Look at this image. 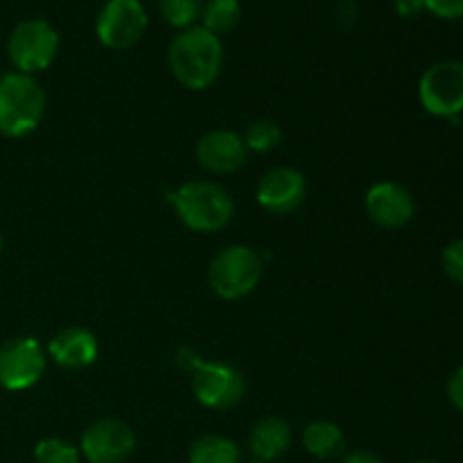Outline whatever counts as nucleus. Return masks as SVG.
Returning a JSON list of instances; mask_svg holds the SVG:
<instances>
[{
  "instance_id": "obj_28",
  "label": "nucleus",
  "mask_w": 463,
  "mask_h": 463,
  "mask_svg": "<svg viewBox=\"0 0 463 463\" xmlns=\"http://www.w3.org/2000/svg\"><path fill=\"white\" fill-rule=\"evenodd\" d=\"M416 463H439V461H430V459H423V461H416Z\"/></svg>"
},
{
  "instance_id": "obj_19",
  "label": "nucleus",
  "mask_w": 463,
  "mask_h": 463,
  "mask_svg": "<svg viewBox=\"0 0 463 463\" xmlns=\"http://www.w3.org/2000/svg\"><path fill=\"white\" fill-rule=\"evenodd\" d=\"M158 9L167 25L176 30H188L197 23V18H202L203 3L202 0H158Z\"/></svg>"
},
{
  "instance_id": "obj_30",
  "label": "nucleus",
  "mask_w": 463,
  "mask_h": 463,
  "mask_svg": "<svg viewBox=\"0 0 463 463\" xmlns=\"http://www.w3.org/2000/svg\"><path fill=\"white\" fill-rule=\"evenodd\" d=\"M256 463H265V461H256Z\"/></svg>"
},
{
  "instance_id": "obj_20",
  "label": "nucleus",
  "mask_w": 463,
  "mask_h": 463,
  "mask_svg": "<svg viewBox=\"0 0 463 463\" xmlns=\"http://www.w3.org/2000/svg\"><path fill=\"white\" fill-rule=\"evenodd\" d=\"M280 140H283V131H280V127L276 125L274 120L253 122L247 129V134H244V145H247V149L258 154L271 152V149L279 147Z\"/></svg>"
},
{
  "instance_id": "obj_14",
  "label": "nucleus",
  "mask_w": 463,
  "mask_h": 463,
  "mask_svg": "<svg viewBox=\"0 0 463 463\" xmlns=\"http://www.w3.org/2000/svg\"><path fill=\"white\" fill-rule=\"evenodd\" d=\"M98 339L90 330L71 326L59 330L48 346V355L63 369H86L98 360Z\"/></svg>"
},
{
  "instance_id": "obj_8",
  "label": "nucleus",
  "mask_w": 463,
  "mask_h": 463,
  "mask_svg": "<svg viewBox=\"0 0 463 463\" xmlns=\"http://www.w3.org/2000/svg\"><path fill=\"white\" fill-rule=\"evenodd\" d=\"M45 351L34 337L9 339L0 346V387L25 392L45 373Z\"/></svg>"
},
{
  "instance_id": "obj_27",
  "label": "nucleus",
  "mask_w": 463,
  "mask_h": 463,
  "mask_svg": "<svg viewBox=\"0 0 463 463\" xmlns=\"http://www.w3.org/2000/svg\"><path fill=\"white\" fill-rule=\"evenodd\" d=\"M342 463H383V461H380L373 452L355 450V452H351V455L344 457Z\"/></svg>"
},
{
  "instance_id": "obj_4",
  "label": "nucleus",
  "mask_w": 463,
  "mask_h": 463,
  "mask_svg": "<svg viewBox=\"0 0 463 463\" xmlns=\"http://www.w3.org/2000/svg\"><path fill=\"white\" fill-rule=\"evenodd\" d=\"M262 279V258L244 244H233L217 253L208 267L211 289L224 301L249 297Z\"/></svg>"
},
{
  "instance_id": "obj_1",
  "label": "nucleus",
  "mask_w": 463,
  "mask_h": 463,
  "mask_svg": "<svg viewBox=\"0 0 463 463\" xmlns=\"http://www.w3.org/2000/svg\"><path fill=\"white\" fill-rule=\"evenodd\" d=\"M167 63H170L172 75L185 89H208L215 84L224 66V48H222L220 36L202 25L181 30L167 50Z\"/></svg>"
},
{
  "instance_id": "obj_22",
  "label": "nucleus",
  "mask_w": 463,
  "mask_h": 463,
  "mask_svg": "<svg viewBox=\"0 0 463 463\" xmlns=\"http://www.w3.org/2000/svg\"><path fill=\"white\" fill-rule=\"evenodd\" d=\"M441 265L452 280L463 285V238L448 244L441 253Z\"/></svg>"
},
{
  "instance_id": "obj_17",
  "label": "nucleus",
  "mask_w": 463,
  "mask_h": 463,
  "mask_svg": "<svg viewBox=\"0 0 463 463\" xmlns=\"http://www.w3.org/2000/svg\"><path fill=\"white\" fill-rule=\"evenodd\" d=\"M188 463H240V450L222 434H206L190 446Z\"/></svg>"
},
{
  "instance_id": "obj_15",
  "label": "nucleus",
  "mask_w": 463,
  "mask_h": 463,
  "mask_svg": "<svg viewBox=\"0 0 463 463\" xmlns=\"http://www.w3.org/2000/svg\"><path fill=\"white\" fill-rule=\"evenodd\" d=\"M289 446H292V428L288 420L279 416H267L258 420L256 428L249 434V450L258 461H276L289 450Z\"/></svg>"
},
{
  "instance_id": "obj_16",
  "label": "nucleus",
  "mask_w": 463,
  "mask_h": 463,
  "mask_svg": "<svg viewBox=\"0 0 463 463\" xmlns=\"http://www.w3.org/2000/svg\"><path fill=\"white\" fill-rule=\"evenodd\" d=\"M303 446L317 459H335L346 448L344 432L328 420H315L303 432Z\"/></svg>"
},
{
  "instance_id": "obj_10",
  "label": "nucleus",
  "mask_w": 463,
  "mask_h": 463,
  "mask_svg": "<svg viewBox=\"0 0 463 463\" xmlns=\"http://www.w3.org/2000/svg\"><path fill=\"white\" fill-rule=\"evenodd\" d=\"M136 450V432L120 419L95 420L81 437L80 452L89 463H125Z\"/></svg>"
},
{
  "instance_id": "obj_11",
  "label": "nucleus",
  "mask_w": 463,
  "mask_h": 463,
  "mask_svg": "<svg viewBox=\"0 0 463 463\" xmlns=\"http://www.w3.org/2000/svg\"><path fill=\"white\" fill-rule=\"evenodd\" d=\"M306 176L294 167H276L260 179L256 190L258 203L271 215H289L306 202Z\"/></svg>"
},
{
  "instance_id": "obj_21",
  "label": "nucleus",
  "mask_w": 463,
  "mask_h": 463,
  "mask_svg": "<svg viewBox=\"0 0 463 463\" xmlns=\"http://www.w3.org/2000/svg\"><path fill=\"white\" fill-rule=\"evenodd\" d=\"M80 448L63 439H43L34 448L36 463H80Z\"/></svg>"
},
{
  "instance_id": "obj_18",
  "label": "nucleus",
  "mask_w": 463,
  "mask_h": 463,
  "mask_svg": "<svg viewBox=\"0 0 463 463\" xmlns=\"http://www.w3.org/2000/svg\"><path fill=\"white\" fill-rule=\"evenodd\" d=\"M240 16H242L240 0H208L202 9V27L220 36L233 30L240 23Z\"/></svg>"
},
{
  "instance_id": "obj_3",
  "label": "nucleus",
  "mask_w": 463,
  "mask_h": 463,
  "mask_svg": "<svg viewBox=\"0 0 463 463\" xmlns=\"http://www.w3.org/2000/svg\"><path fill=\"white\" fill-rule=\"evenodd\" d=\"M179 220L197 233H215L233 220V199L213 181H188L172 194Z\"/></svg>"
},
{
  "instance_id": "obj_31",
  "label": "nucleus",
  "mask_w": 463,
  "mask_h": 463,
  "mask_svg": "<svg viewBox=\"0 0 463 463\" xmlns=\"http://www.w3.org/2000/svg\"><path fill=\"white\" fill-rule=\"evenodd\" d=\"M0 77H3V75H0Z\"/></svg>"
},
{
  "instance_id": "obj_7",
  "label": "nucleus",
  "mask_w": 463,
  "mask_h": 463,
  "mask_svg": "<svg viewBox=\"0 0 463 463\" xmlns=\"http://www.w3.org/2000/svg\"><path fill=\"white\" fill-rule=\"evenodd\" d=\"M419 98L425 111L455 120L463 111V63L439 61L423 72Z\"/></svg>"
},
{
  "instance_id": "obj_6",
  "label": "nucleus",
  "mask_w": 463,
  "mask_h": 463,
  "mask_svg": "<svg viewBox=\"0 0 463 463\" xmlns=\"http://www.w3.org/2000/svg\"><path fill=\"white\" fill-rule=\"evenodd\" d=\"M147 12L140 0H107L95 21V34L109 50H127L143 39Z\"/></svg>"
},
{
  "instance_id": "obj_2",
  "label": "nucleus",
  "mask_w": 463,
  "mask_h": 463,
  "mask_svg": "<svg viewBox=\"0 0 463 463\" xmlns=\"http://www.w3.org/2000/svg\"><path fill=\"white\" fill-rule=\"evenodd\" d=\"M45 116V93L39 81L23 72L0 77V134L23 138L41 125Z\"/></svg>"
},
{
  "instance_id": "obj_5",
  "label": "nucleus",
  "mask_w": 463,
  "mask_h": 463,
  "mask_svg": "<svg viewBox=\"0 0 463 463\" xmlns=\"http://www.w3.org/2000/svg\"><path fill=\"white\" fill-rule=\"evenodd\" d=\"M59 52V34L43 18H27L18 23L7 41V54L16 72L34 75L52 66Z\"/></svg>"
},
{
  "instance_id": "obj_23",
  "label": "nucleus",
  "mask_w": 463,
  "mask_h": 463,
  "mask_svg": "<svg viewBox=\"0 0 463 463\" xmlns=\"http://www.w3.org/2000/svg\"><path fill=\"white\" fill-rule=\"evenodd\" d=\"M423 5L430 14L446 21L463 18V0H423Z\"/></svg>"
},
{
  "instance_id": "obj_29",
  "label": "nucleus",
  "mask_w": 463,
  "mask_h": 463,
  "mask_svg": "<svg viewBox=\"0 0 463 463\" xmlns=\"http://www.w3.org/2000/svg\"><path fill=\"white\" fill-rule=\"evenodd\" d=\"M0 251H3V238H0Z\"/></svg>"
},
{
  "instance_id": "obj_13",
  "label": "nucleus",
  "mask_w": 463,
  "mask_h": 463,
  "mask_svg": "<svg viewBox=\"0 0 463 463\" xmlns=\"http://www.w3.org/2000/svg\"><path fill=\"white\" fill-rule=\"evenodd\" d=\"M247 152L249 149L242 136L229 129L206 131L194 149L197 161L215 175H231V172L240 170L247 161Z\"/></svg>"
},
{
  "instance_id": "obj_9",
  "label": "nucleus",
  "mask_w": 463,
  "mask_h": 463,
  "mask_svg": "<svg viewBox=\"0 0 463 463\" xmlns=\"http://www.w3.org/2000/svg\"><path fill=\"white\" fill-rule=\"evenodd\" d=\"M194 398L211 410H231L247 392V380L224 362H202L193 373Z\"/></svg>"
},
{
  "instance_id": "obj_24",
  "label": "nucleus",
  "mask_w": 463,
  "mask_h": 463,
  "mask_svg": "<svg viewBox=\"0 0 463 463\" xmlns=\"http://www.w3.org/2000/svg\"><path fill=\"white\" fill-rule=\"evenodd\" d=\"M448 396H450L452 405L463 414V366H459L448 380Z\"/></svg>"
},
{
  "instance_id": "obj_12",
  "label": "nucleus",
  "mask_w": 463,
  "mask_h": 463,
  "mask_svg": "<svg viewBox=\"0 0 463 463\" xmlns=\"http://www.w3.org/2000/svg\"><path fill=\"white\" fill-rule=\"evenodd\" d=\"M366 213L378 226L389 231L402 229L411 222L416 211L414 197L407 188L393 181H380L366 193Z\"/></svg>"
},
{
  "instance_id": "obj_25",
  "label": "nucleus",
  "mask_w": 463,
  "mask_h": 463,
  "mask_svg": "<svg viewBox=\"0 0 463 463\" xmlns=\"http://www.w3.org/2000/svg\"><path fill=\"white\" fill-rule=\"evenodd\" d=\"M202 362L203 360L199 357V353L194 351V348L184 346V348H179V353H176V364H179L184 371H190V373H194Z\"/></svg>"
},
{
  "instance_id": "obj_26",
  "label": "nucleus",
  "mask_w": 463,
  "mask_h": 463,
  "mask_svg": "<svg viewBox=\"0 0 463 463\" xmlns=\"http://www.w3.org/2000/svg\"><path fill=\"white\" fill-rule=\"evenodd\" d=\"M423 9V0H396V12L405 18L416 16V14H420Z\"/></svg>"
}]
</instances>
